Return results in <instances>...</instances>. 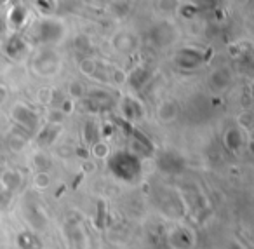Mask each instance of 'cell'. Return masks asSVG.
<instances>
[{
    "label": "cell",
    "mask_w": 254,
    "mask_h": 249,
    "mask_svg": "<svg viewBox=\"0 0 254 249\" xmlns=\"http://www.w3.org/2000/svg\"><path fill=\"white\" fill-rule=\"evenodd\" d=\"M25 18H26V11L23 7H14L9 14V21L16 26H21L25 23Z\"/></svg>",
    "instance_id": "12"
},
{
    "label": "cell",
    "mask_w": 254,
    "mask_h": 249,
    "mask_svg": "<svg viewBox=\"0 0 254 249\" xmlns=\"http://www.w3.org/2000/svg\"><path fill=\"white\" fill-rule=\"evenodd\" d=\"M110 171L117 176V178L124 179V181H131V179L138 178L141 172V162L131 152H117L110 157Z\"/></svg>",
    "instance_id": "1"
},
{
    "label": "cell",
    "mask_w": 254,
    "mask_h": 249,
    "mask_svg": "<svg viewBox=\"0 0 254 249\" xmlns=\"http://www.w3.org/2000/svg\"><path fill=\"white\" fill-rule=\"evenodd\" d=\"M5 33V19H4V16L0 14V35H4Z\"/></svg>",
    "instance_id": "14"
},
{
    "label": "cell",
    "mask_w": 254,
    "mask_h": 249,
    "mask_svg": "<svg viewBox=\"0 0 254 249\" xmlns=\"http://www.w3.org/2000/svg\"><path fill=\"white\" fill-rule=\"evenodd\" d=\"M4 99H5V89L0 87V103L4 101Z\"/></svg>",
    "instance_id": "15"
},
{
    "label": "cell",
    "mask_w": 254,
    "mask_h": 249,
    "mask_svg": "<svg viewBox=\"0 0 254 249\" xmlns=\"http://www.w3.org/2000/svg\"><path fill=\"white\" fill-rule=\"evenodd\" d=\"M230 249H242V248H239V246H232Z\"/></svg>",
    "instance_id": "16"
},
{
    "label": "cell",
    "mask_w": 254,
    "mask_h": 249,
    "mask_svg": "<svg viewBox=\"0 0 254 249\" xmlns=\"http://www.w3.org/2000/svg\"><path fill=\"white\" fill-rule=\"evenodd\" d=\"M18 244L21 249H42V241L33 232H21L18 235Z\"/></svg>",
    "instance_id": "7"
},
{
    "label": "cell",
    "mask_w": 254,
    "mask_h": 249,
    "mask_svg": "<svg viewBox=\"0 0 254 249\" xmlns=\"http://www.w3.org/2000/svg\"><path fill=\"white\" fill-rule=\"evenodd\" d=\"M171 244L176 249H190L191 244H193V239H191L190 232L187 228H178L171 235Z\"/></svg>",
    "instance_id": "6"
},
{
    "label": "cell",
    "mask_w": 254,
    "mask_h": 249,
    "mask_svg": "<svg viewBox=\"0 0 254 249\" xmlns=\"http://www.w3.org/2000/svg\"><path fill=\"white\" fill-rule=\"evenodd\" d=\"M148 77H150V74H148V70H146V68H138L136 72H132L129 82H131L136 89H139L146 81H148Z\"/></svg>",
    "instance_id": "10"
},
{
    "label": "cell",
    "mask_w": 254,
    "mask_h": 249,
    "mask_svg": "<svg viewBox=\"0 0 254 249\" xmlns=\"http://www.w3.org/2000/svg\"><path fill=\"white\" fill-rule=\"evenodd\" d=\"M157 166L160 171L167 172V174H180L185 169V161L176 152H164L157 159Z\"/></svg>",
    "instance_id": "3"
},
{
    "label": "cell",
    "mask_w": 254,
    "mask_h": 249,
    "mask_svg": "<svg viewBox=\"0 0 254 249\" xmlns=\"http://www.w3.org/2000/svg\"><path fill=\"white\" fill-rule=\"evenodd\" d=\"M2 183H4L5 192H12L19 185V174H16V172H5V176L2 178Z\"/></svg>",
    "instance_id": "11"
},
{
    "label": "cell",
    "mask_w": 254,
    "mask_h": 249,
    "mask_svg": "<svg viewBox=\"0 0 254 249\" xmlns=\"http://www.w3.org/2000/svg\"><path fill=\"white\" fill-rule=\"evenodd\" d=\"M5 51L11 58H21L26 51V44L21 37H12V39L7 40V46H5Z\"/></svg>",
    "instance_id": "9"
},
{
    "label": "cell",
    "mask_w": 254,
    "mask_h": 249,
    "mask_svg": "<svg viewBox=\"0 0 254 249\" xmlns=\"http://www.w3.org/2000/svg\"><path fill=\"white\" fill-rule=\"evenodd\" d=\"M152 39L155 40L159 46H166V44H169L171 40H173V30L167 25H164V23L162 25H157L152 32Z\"/></svg>",
    "instance_id": "8"
},
{
    "label": "cell",
    "mask_w": 254,
    "mask_h": 249,
    "mask_svg": "<svg viewBox=\"0 0 254 249\" xmlns=\"http://www.w3.org/2000/svg\"><path fill=\"white\" fill-rule=\"evenodd\" d=\"M225 143L228 145V148H232V150H237L239 148V145H240V134H239V131H230L228 134H226V138H225Z\"/></svg>",
    "instance_id": "13"
},
{
    "label": "cell",
    "mask_w": 254,
    "mask_h": 249,
    "mask_svg": "<svg viewBox=\"0 0 254 249\" xmlns=\"http://www.w3.org/2000/svg\"><path fill=\"white\" fill-rule=\"evenodd\" d=\"M33 35H35L37 42L42 44H51L56 42L63 37V26L58 21H53V19H44L33 30Z\"/></svg>",
    "instance_id": "2"
},
{
    "label": "cell",
    "mask_w": 254,
    "mask_h": 249,
    "mask_svg": "<svg viewBox=\"0 0 254 249\" xmlns=\"http://www.w3.org/2000/svg\"><path fill=\"white\" fill-rule=\"evenodd\" d=\"M12 115H14L16 122L21 124V126L28 131H33L37 127V124H39V117H37V113H33L32 110L26 108L25 105L16 106L14 112H12Z\"/></svg>",
    "instance_id": "5"
},
{
    "label": "cell",
    "mask_w": 254,
    "mask_h": 249,
    "mask_svg": "<svg viewBox=\"0 0 254 249\" xmlns=\"http://www.w3.org/2000/svg\"><path fill=\"white\" fill-rule=\"evenodd\" d=\"M205 60V56L197 49H181L176 54V63L183 68H195Z\"/></svg>",
    "instance_id": "4"
}]
</instances>
